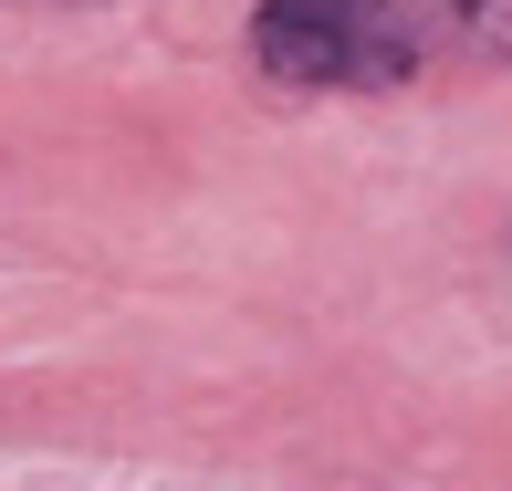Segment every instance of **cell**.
I'll list each match as a JSON object with an SVG mask.
<instances>
[{"mask_svg":"<svg viewBox=\"0 0 512 491\" xmlns=\"http://www.w3.org/2000/svg\"><path fill=\"white\" fill-rule=\"evenodd\" d=\"M387 63V84H418L429 63H512V0H335Z\"/></svg>","mask_w":512,"mask_h":491,"instance_id":"1","label":"cell"},{"mask_svg":"<svg viewBox=\"0 0 512 491\" xmlns=\"http://www.w3.org/2000/svg\"><path fill=\"white\" fill-rule=\"evenodd\" d=\"M251 63L293 95H387V63L335 0H262L251 11Z\"/></svg>","mask_w":512,"mask_h":491,"instance_id":"2","label":"cell"}]
</instances>
